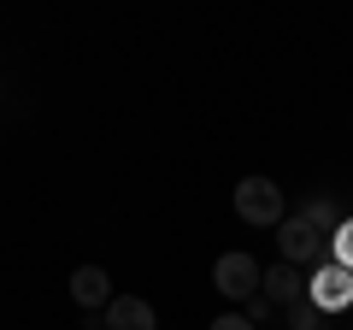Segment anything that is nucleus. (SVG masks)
Instances as JSON below:
<instances>
[{"instance_id":"obj_5","label":"nucleus","mask_w":353,"mask_h":330,"mask_svg":"<svg viewBox=\"0 0 353 330\" xmlns=\"http://www.w3.org/2000/svg\"><path fill=\"white\" fill-rule=\"evenodd\" d=\"M71 301L88 307V313H101V307H112V278H106V266H77L71 271Z\"/></svg>"},{"instance_id":"obj_12","label":"nucleus","mask_w":353,"mask_h":330,"mask_svg":"<svg viewBox=\"0 0 353 330\" xmlns=\"http://www.w3.org/2000/svg\"><path fill=\"white\" fill-rule=\"evenodd\" d=\"M248 318H253V324H259V318H271V301H265V295H253V301H248Z\"/></svg>"},{"instance_id":"obj_8","label":"nucleus","mask_w":353,"mask_h":330,"mask_svg":"<svg viewBox=\"0 0 353 330\" xmlns=\"http://www.w3.org/2000/svg\"><path fill=\"white\" fill-rule=\"evenodd\" d=\"M294 213H301L306 224H318L324 236H336V230H341V218H336V206H330V201H301Z\"/></svg>"},{"instance_id":"obj_3","label":"nucleus","mask_w":353,"mask_h":330,"mask_svg":"<svg viewBox=\"0 0 353 330\" xmlns=\"http://www.w3.org/2000/svg\"><path fill=\"white\" fill-rule=\"evenodd\" d=\"M212 283L230 295V301H241V307H248L253 295L265 289V266H259L253 254H218V266H212Z\"/></svg>"},{"instance_id":"obj_4","label":"nucleus","mask_w":353,"mask_h":330,"mask_svg":"<svg viewBox=\"0 0 353 330\" xmlns=\"http://www.w3.org/2000/svg\"><path fill=\"white\" fill-rule=\"evenodd\" d=\"M306 301H312L318 313H341V307H353V271L336 266V260H324V266L312 271V283H306Z\"/></svg>"},{"instance_id":"obj_11","label":"nucleus","mask_w":353,"mask_h":330,"mask_svg":"<svg viewBox=\"0 0 353 330\" xmlns=\"http://www.w3.org/2000/svg\"><path fill=\"white\" fill-rule=\"evenodd\" d=\"M212 330H253V318L248 313H224V318H212Z\"/></svg>"},{"instance_id":"obj_10","label":"nucleus","mask_w":353,"mask_h":330,"mask_svg":"<svg viewBox=\"0 0 353 330\" xmlns=\"http://www.w3.org/2000/svg\"><path fill=\"white\" fill-rule=\"evenodd\" d=\"M318 318H324V313H318L312 301H294V307H289V324H294V330H324Z\"/></svg>"},{"instance_id":"obj_1","label":"nucleus","mask_w":353,"mask_h":330,"mask_svg":"<svg viewBox=\"0 0 353 330\" xmlns=\"http://www.w3.org/2000/svg\"><path fill=\"white\" fill-rule=\"evenodd\" d=\"M236 213L248 224H259V230H277L289 218V201H283V189L271 177H241L236 183Z\"/></svg>"},{"instance_id":"obj_9","label":"nucleus","mask_w":353,"mask_h":330,"mask_svg":"<svg viewBox=\"0 0 353 330\" xmlns=\"http://www.w3.org/2000/svg\"><path fill=\"white\" fill-rule=\"evenodd\" d=\"M330 260L353 271V218H341V230H336V236H330Z\"/></svg>"},{"instance_id":"obj_6","label":"nucleus","mask_w":353,"mask_h":330,"mask_svg":"<svg viewBox=\"0 0 353 330\" xmlns=\"http://www.w3.org/2000/svg\"><path fill=\"white\" fill-rule=\"evenodd\" d=\"M306 283H312V278H306V271L301 266H289V260H283V266H271V271H265V301H271V307H294V301H306Z\"/></svg>"},{"instance_id":"obj_2","label":"nucleus","mask_w":353,"mask_h":330,"mask_svg":"<svg viewBox=\"0 0 353 330\" xmlns=\"http://www.w3.org/2000/svg\"><path fill=\"white\" fill-rule=\"evenodd\" d=\"M277 248H283V260H289V266H324V260H330V236H324V230H318V224H306V218L301 213H294V218H283V224H277Z\"/></svg>"},{"instance_id":"obj_7","label":"nucleus","mask_w":353,"mask_h":330,"mask_svg":"<svg viewBox=\"0 0 353 330\" xmlns=\"http://www.w3.org/2000/svg\"><path fill=\"white\" fill-rule=\"evenodd\" d=\"M106 330H159V313H153V301H141V295H118V301L106 307Z\"/></svg>"}]
</instances>
